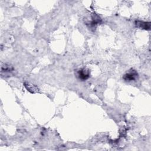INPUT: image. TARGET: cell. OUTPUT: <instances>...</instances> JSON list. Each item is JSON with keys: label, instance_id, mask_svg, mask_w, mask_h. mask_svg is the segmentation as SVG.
Segmentation results:
<instances>
[{"label": "cell", "instance_id": "obj_1", "mask_svg": "<svg viewBox=\"0 0 151 151\" xmlns=\"http://www.w3.org/2000/svg\"><path fill=\"white\" fill-rule=\"evenodd\" d=\"M138 77V73L135 70H131L126 73L123 77V79L126 82H131L135 80Z\"/></svg>", "mask_w": 151, "mask_h": 151}, {"label": "cell", "instance_id": "obj_3", "mask_svg": "<svg viewBox=\"0 0 151 151\" xmlns=\"http://www.w3.org/2000/svg\"><path fill=\"white\" fill-rule=\"evenodd\" d=\"M136 25L137 27L145 30H149L150 29V23L149 22L136 21Z\"/></svg>", "mask_w": 151, "mask_h": 151}, {"label": "cell", "instance_id": "obj_4", "mask_svg": "<svg viewBox=\"0 0 151 151\" xmlns=\"http://www.w3.org/2000/svg\"><path fill=\"white\" fill-rule=\"evenodd\" d=\"M24 85L25 88L27 89V90L28 91H29L30 92H31V93H36L38 92L39 90H38V88L34 85H32L28 82H25L24 83Z\"/></svg>", "mask_w": 151, "mask_h": 151}, {"label": "cell", "instance_id": "obj_2", "mask_svg": "<svg viewBox=\"0 0 151 151\" xmlns=\"http://www.w3.org/2000/svg\"><path fill=\"white\" fill-rule=\"evenodd\" d=\"M78 76L80 80L85 81L88 79L90 76L89 71L86 69H82L78 71Z\"/></svg>", "mask_w": 151, "mask_h": 151}]
</instances>
